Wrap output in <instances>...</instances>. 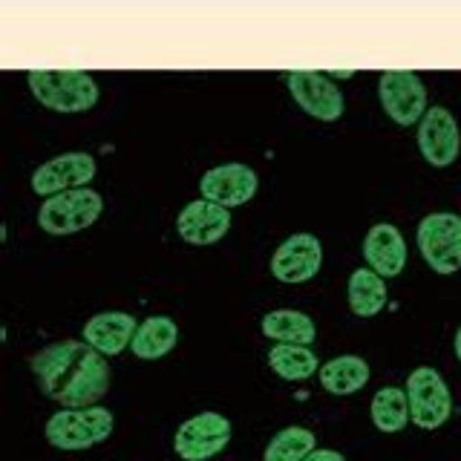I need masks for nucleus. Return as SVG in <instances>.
Returning a JSON list of instances; mask_svg holds the SVG:
<instances>
[{
	"instance_id": "9",
	"label": "nucleus",
	"mask_w": 461,
	"mask_h": 461,
	"mask_svg": "<svg viewBox=\"0 0 461 461\" xmlns=\"http://www.w3.org/2000/svg\"><path fill=\"white\" fill-rule=\"evenodd\" d=\"M271 277L285 285H303L312 283L323 268V242L314 234H300L285 237L271 254Z\"/></svg>"
},
{
	"instance_id": "18",
	"label": "nucleus",
	"mask_w": 461,
	"mask_h": 461,
	"mask_svg": "<svg viewBox=\"0 0 461 461\" xmlns=\"http://www.w3.org/2000/svg\"><path fill=\"white\" fill-rule=\"evenodd\" d=\"M179 326L167 314H153L148 321H141L136 329V338L130 343V352L139 360H158L176 349Z\"/></svg>"
},
{
	"instance_id": "5",
	"label": "nucleus",
	"mask_w": 461,
	"mask_h": 461,
	"mask_svg": "<svg viewBox=\"0 0 461 461\" xmlns=\"http://www.w3.org/2000/svg\"><path fill=\"white\" fill-rule=\"evenodd\" d=\"M415 242L418 251H421L424 263L441 274V277H450V274L461 271V216L450 211H438V213H427L415 230Z\"/></svg>"
},
{
	"instance_id": "6",
	"label": "nucleus",
	"mask_w": 461,
	"mask_h": 461,
	"mask_svg": "<svg viewBox=\"0 0 461 461\" xmlns=\"http://www.w3.org/2000/svg\"><path fill=\"white\" fill-rule=\"evenodd\" d=\"M403 393H407V401H410V421L418 429H438L450 421L453 395L438 369H432V366L412 369Z\"/></svg>"
},
{
	"instance_id": "21",
	"label": "nucleus",
	"mask_w": 461,
	"mask_h": 461,
	"mask_svg": "<svg viewBox=\"0 0 461 461\" xmlns=\"http://www.w3.org/2000/svg\"><path fill=\"white\" fill-rule=\"evenodd\" d=\"M268 366L283 381H309L321 369V360L309 346L274 343L268 349Z\"/></svg>"
},
{
	"instance_id": "2",
	"label": "nucleus",
	"mask_w": 461,
	"mask_h": 461,
	"mask_svg": "<svg viewBox=\"0 0 461 461\" xmlns=\"http://www.w3.org/2000/svg\"><path fill=\"white\" fill-rule=\"evenodd\" d=\"M29 93L35 95L41 107H47L52 113H64V115H76L86 113L98 104V81L90 72L81 69H35L26 76Z\"/></svg>"
},
{
	"instance_id": "7",
	"label": "nucleus",
	"mask_w": 461,
	"mask_h": 461,
	"mask_svg": "<svg viewBox=\"0 0 461 461\" xmlns=\"http://www.w3.org/2000/svg\"><path fill=\"white\" fill-rule=\"evenodd\" d=\"M234 438V427L222 412H199L176 427L173 453L182 461H211L220 456Z\"/></svg>"
},
{
	"instance_id": "20",
	"label": "nucleus",
	"mask_w": 461,
	"mask_h": 461,
	"mask_svg": "<svg viewBox=\"0 0 461 461\" xmlns=\"http://www.w3.org/2000/svg\"><path fill=\"white\" fill-rule=\"evenodd\" d=\"M263 335L274 343L312 346L317 338V326L306 312L297 309H274L263 317Z\"/></svg>"
},
{
	"instance_id": "19",
	"label": "nucleus",
	"mask_w": 461,
	"mask_h": 461,
	"mask_svg": "<svg viewBox=\"0 0 461 461\" xmlns=\"http://www.w3.org/2000/svg\"><path fill=\"white\" fill-rule=\"evenodd\" d=\"M346 300H349V309L355 317H375L386 309V280L378 277L372 268H355L349 283H346Z\"/></svg>"
},
{
	"instance_id": "24",
	"label": "nucleus",
	"mask_w": 461,
	"mask_h": 461,
	"mask_svg": "<svg viewBox=\"0 0 461 461\" xmlns=\"http://www.w3.org/2000/svg\"><path fill=\"white\" fill-rule=\"evenodd\" d=\"M303 461H346V456L338 453V450H329V447H323V450L317 447V450H312Z\"/></svg>"
},
{
	"instance_id": "8",
	"label": "nucleus",
	"mask_w": 461,
	"mask_h": 461,
	"mask_svg": "<svg viewBox=\"0 0 461 461\" xmlns=\"http://www.w3.org/2000/svg\"><path fill=\"white\" fill-rule=\"evenodd\" d=\"M378 98L384 113L398 127L421 124L427 107V86L418 72H384L378 78Z\"/></svg>"
},
{
	"instance_id": "17",
	"label": "nucleus",
	"mask_w": 461,
	"mask_h": 461,
	"mask_svg": "<svg viewBox=\"0 0 461 461\" xmlns=\"http://www.w3.org/2000/svg\"><path fill=\"white\" fill-rule=\"evenodd\" d=\"M369 378H372V369L360 355H338L317 369L321 386L329 395H338V398L360 393V389L369 384Z\"/></svg>"
},
{
	"instance_id": "14",
	"label": "nucleus",
	"mask_w": 461,
	"mask_h": 461,
	"mask_svg": "<svg viewBox=\"0 0 461 461\" xmlns=\"http://www.w3.org/2000/svg\"><path fill=\"white\" fill-rule=\"evenodd\" d=\"M230 230V211L208 199L187 202L176 216V234L191 245H213Z\"/></svg>"
},
{
	"instance_id": "13",
	"label": "nucleus",
	"mask_w": 461,
	"mask_h": 461,
	"mask_svg": "<svg viewBox=\"0 0 461 461\" xmlns=\"http://www.w3.org/2000/svg\"><path fill=\"white\" fill-rule=\"evenodd\" d=\"M257 191H259L257 170L242 162H228L220 167H211L205 176L199 179L202 199L213 202V205H222L228 211L251 202L257 196Z\"/></svg>"
},
{
	"instance_id": "10",
	"label": "nucleus",
	"mask_w": 461,
	"mask_h": 461,
	"mask_svg": "<svg viewBox=\"0 0 461 461\" xmlns=\"http://www.w3.org/2000/svg\"><path fill=\"white\" fill-rule=\"evenodd\" d=\"M285 86L292 93L294 104L306 115H312L314 122L331 124L346 110V98L340 93V86L329 76H323V72H288Z\"/></svg>"
},
{
	"instance_id": "3",
	"label": "nucleus",
	"mask_w": 461,
	"mask_h": 461,
	"mask_svg": "<svg viewBox=\"0 0 461 461\" xmlns=\"http://www.w3.org/2000/svg\"><path fill=\"white\" fill-rule=\"evenodd\" d=\"M115 429V415L95 403V407H61L58 412L50 415L47 427H43V436L55 447V450L64 453H78V450H90V447L104 444Z\"/></svg>"
},
{
	"instance_id": "1",
	"label": "nucleus",
	"mask_w": 461,
	"mask_h": 461,
	"mask_svg": "<svg viewBox=\"0 0 461 461\" xmlns=\"http://www.w3.org/2000/svg\"><path fill=\"white\" fill-rule=\"evenodd\" d=\"M38 389L61 407H95L110 393V364L84 340H55L29 360Z\"/></svg>"
},
{
	"instance_id": "15",
	"label": "nucleus",
	"mask_w": 461,
	"mask_h": 461,
	"mask_svg": "<svg viewBox=\"0 0 461 461\" xmlns=\"http://www.w3.org/2000/svg\"><path fill=\"white\" fill-rule=\"evenodd\" d=\"M364 259L366 268H372L378 277H398L407 268V240H403L401 228L393 222L372 225L364 237Z\"/></svg>"
},
{
	"instance_id": "23",
	"label": "nucleus",
	"mask_w": 461,
	"mask_h": 461,
	"mask_svg": "<svg viewBox=\"0 0 461 461\" xmlns=\"http://www.w3.org/2000/svg\"><path fill=\"white\" fill-rule=\"evenodd\" d=\"M312 450H317V438L309 427H283L266 444L263 461H303Z\"/></svg>"
},
{
	"instance_id": "4",
	"label": "nucleus",
	"mask_w": 461,
	"mask_h": 461,
	"mask_svg": "<svg viewBox=\"0 0 461 461\" xmlns=\"http://www.w3.org/2000/svg\"><path fill=\"white\" fill-rule=\"evenodd\" d=\"M104 213V199L93 187H76V191L43 199L38 208V228L52 237H69L93 228Z\"/></svg>"
},
{
	"instance_id": "25",
	"label": "nucleus",
	"mask_w": 461,
	"mask_h": 461,
	"mask_svg": "<svg viewBox=\"0 0 461 461\" xmlns=\"http://www.w3.org/2000/svg\"><path fill=\"white\" fill-rule=\"evenodd\" d=\"M453 352H456V360L461 364V326L456 329V338H453Z\"/></svg>"
},
{
	"instance_id": "12",
	"label": "nucleus",
	"mask_w": 461,
	"mask_h": 461,
	"mask_svg": "<svg viewBox=\"0 0 461 461\" xmlns=\"http://www.w3.org/2000/svg\"><path fill=\"white\" fill-rule=\"evenodd\" d=\"M98 173V165L90 153H61L43 162L35 173H32V191L43 199L76 191V187H86Z\"/></svg>"
},
{
	"instance_id": "16",
	"label": "nucleus",
	"mask_w": 461,
	"mask_h": 461,
	"mask_svg": "<svg viewBox=\"0 0 461 461\" xmlns=\"http://www.w3.org/2000/svg\"><path fill=\"white\" fill-rule=\"evenodd\" d=\"M139 321L127 312H98L84 323V343H90L104 357H115L136 338Z\"/></svg>"
},
{
	"instance_id": "22",
	"label": "nucleus",
	"mask_w": 461,
	"mask_h": 461,
	"mask_svg": "<svg viewBox=\"0 0 461 461\" xmlns=\"http://www.w3.org/2000/svg\"><path fill=\"white\" fill-rule=\"evenodd\" d=\"M369 418L378 432H386V436H393V432H401L403 427L410 424V401H407V393L398 386H381L378 393H375L372 403H369Z\"/></svg>"
},
{
	"instance_id": "11",
	"label": "nucleus",
	"mask_w": 461,
	"mask_h": 461,
	"mask_svg": "<svg viewBox=\"0 0 461 461\" xmlns=\"http://www.w3.org/2000/svg\"><path fill=\"white\" fill-rule=\"evenodd\" d=\"M418 150L429 167H450L461 153V127L447 107H429L418 124Z\"/></svg>"
}]
</instances>
